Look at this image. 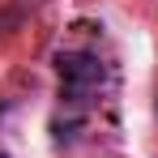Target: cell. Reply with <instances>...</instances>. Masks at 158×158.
Instances as JSON below:
<instances>
[{"instance_id": "1", "label": "cell", "mask_w": 158, "mask_h": 158, "mask_svg": "<svg viewBox=\"0 0 158 158\" xmlns=\"http://www.w3.org/2000/svg\"><path fill=\"white\" fill-rule=\"evenodd\" d=\"M56 69H60V81H64L69 90H85V85L103 81V64H98L94 56H81V52L60 56V60H56Z\"/></svg>"}, {"instance_id": "2", "label": "cell", "mask_w": 158, "mask_h": 158, "mask_svg": "<svg viewBox=\"0 0 158 158\" xmlns=\"http://www.w3.org/2000/svg\"><path fill=\"white\" fill-rule=\"evenodd\" d=\"M0 158H9V154H0Z\"/></svg>"}]
</instances>
